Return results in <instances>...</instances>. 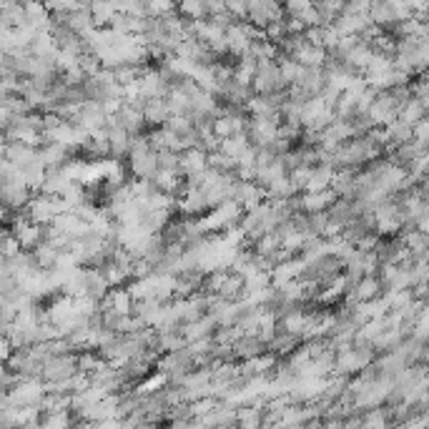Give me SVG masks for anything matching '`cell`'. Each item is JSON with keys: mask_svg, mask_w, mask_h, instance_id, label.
<instances>
[{"mask_svg": "<svg viewBox=\"0 0 429 429\" xmlns=\"http://www.w3.org/2000/svg\"><path fill=\"white\" fill-rule=\"evenodd\" d=\"M339 193L334 188H324V191H302V206L307 214L314 211H329V206L334 204Z\"/></svg>", "mask_w": 429, "mask_h": 429, "instance_id": "cell-18", "label": "cell"}, {"mask_svg": "<svg viewBox=\"0 0 429 429\" xmlns=\"http://www.w3.org/2000/svg\"><path fill=\"white\" fill-rule=\"evenodd\" d=\"M28 214V219L35 221V224H50V221L55 219V206H53V196H48V193L38 191L30 201H28V206L23 209Z\"/></svg>", "mask_w": 429, "mask_h": 429, "instance_id": "cell-12", "label": "cell"}, {"mask_svg": "<svg viewBox=\"0 0 429 429\" xmlns=\"http://www.w3.org/2000/svg\"><path fill=\"white\" fill-rule=\"evenodd\" d=\"M219 329V321H216L214 314H204L201 319L191 321V324H183V336L188 341H196V339H204V336H214V331Z\"/></svg>", "mask_w": 429, "mask_h": 429, "instance_id": "cell-22", "label": "cell"}, {"mask_svg": "<svg viewBox=\"0 0 429 429\" xmlns=\"http://www.w3.org/2000/svg\"><path fill=\"white\" fill-rule=\"evenodd\" d=\"M281 3H284V0H281Z\"/></svg>", "mask_w": 429, "mask_h": 429, "instance_id": "cell-48", "label": "cell"}, {"mask_svg": "<svg viewBox=\"0 0 429 429\" xmlns=\"http://www.w3.org/2000/svg\"><path fill=\"white\" fill-rule=\"evenodd\" d=\"M307 38H309V43H314V45H324V25L307 28Z\"/></svg>", "mask_w": 429, "mask_h": 429, "instance_id": "cell-46", "label": "cell"}, {"mask_svg": "<svg viewBox=\"0 0 429 429\" xmlns=\"http://www.w3.org/2000/svg\"><path fill=\"white\" fill-rule=\"evenodd\" d=\"M229 13L236 21H248V0H229Z\"/></svg>", "mask_w": 429, "mask_h": 429, "instance_id": "cell-44", "label": "cell"}, {"mask_svg": "<svg viewBox=\"0 0 429 429\" xmlns=\"http://www.w3.org/2000/svg\"><path fill=\"white\" fill-rule=\"evenodd\" d=\"M209 166H214V168L219 171H236L239 166V159H234V156L224 154V151H211L209 154Z\"/></svg>", "mask_w": 429, "mask_h": 429, "instance_id": "cell-39", "label": "cell"}, {"mask_svg": "<svg viewBox=\"0 0 429 429\" xmlns=\"http://www.w3.org/2000/svg\"><path fill=\"white\" fill-rule=\"evenodd\" d=\"M73 156H78L76 149H71V146H66V143H58V141H48L38 149V159H40V164H43L45 168L63 166L66 161H71Z\"/></svg>", "mask_w": 429, "mask_h": 429, "instance_id": "cell-13", "label": "cell"}, {"mask_svg": "<svg viewBox=\"0 0 429 429\" xmlns=\"http://www.w3.org/2000/svg\"><path fill=\"white\" fill-rule=\"evenodd\" d=\"M143 8H146V16L151 18H166L178 13L176 0H143Z\"/></svg>", "mask_w": 429, "mask_h": 429, "instance_id": "cell-34", "label": "cell"}, {"mask_svg": "<svg viewBox=\"0 0 429 429\" xmlns=\"http://www.w3.org/2000/svg\"><path fill=\"white\" fill-rule=\"evenodd\" d=\"M33 259L35 264L40 266V269H55V264H58V256H61V248L55 246L53 241H40L38 246L33 248Z\"/></svg>", "mask_w": 429, "mask_h": 429, "instance_id": "cell-26", "label": "cell"}, {"mask_svg": "<svg viewBox=\"0 0 429 429\" xmlns=\"http://www.w3.org/2000/svg\"><path fill=\"white\" fill-rule=\"evenodd\" d=\"M294 193H299V188L294 186V181L289 176L279 178V181L266 186V198H289V196H294Z\"/></svg>", "mask_w": 429, "mask_h": 429, "instance_id": "cell-36", "label": "cell"}, {"mask_svg": "<svg viewBox=\"0 0 429 429\" xmlns=\"http://www.w3.org/2000/svg\"><path fill=\"white\" fill-rule=\"evenodd\" d=\"M76 424V414L73 412H43L40 417V427L43 429H68Z\"/></svg>", "mask_w": 429, "mask_h": 429, "instance_id": "cell-31", "label": "cell"}, {"mask_svg": "<svg viewBox=\"0 0 429 429\" xmlns=\"http://www.w3.org/2000/svg\"><path fill=\"white\" fill-rule=\"evenodd\" d=\"M241 216H244L241 204H236L234 198H229V201H224V204H219V206H214V209L206 211V214L201 216V221H204L206 231L209 234H219V231H224L226 226L239 224Z\"/></svg>", "mask_w": 429, "mask_h": 429, "instance_id": "cell-2", "label": "cell"}, {"mask_svg": "<svg viewBox=\"0 0 429 429\" xmlns=\"http://www.w3.org/2000/svg\"><path fill=\"white\" fill-rule=\"evenodd\" d=\"M121 123L123 128H128V131L136 136V133H143L146 131V116H143L141 108H133L131 103H123L121 108H118V113H113V116H108V123Z\"/></svg>", "mask_w": 429, "mask_h": 429, "instance_id": "cell-16", "label": "cell"}, {"mask_svg": "<svg viewBox=\"0 0 429 429\" xmlns=\"http://www.w3.org/2000/svg\"><path fill=\"white\" fill-rule=\"evenodd\" d=\"M108 143H110V156L113 159H128L131 154V143H133V133L128 128H123L121 123H108Z\"/></svg>", "mask_w": 429, "mask_h": 429, "instance_id": "cell-15", "label": "cell"}, {"mask_svg": "<svg viewBox=\"0 0 429 429\" xmlns=\"http://www.w3.org/2000/svg\"><path fill=\"white\" fill-rule=\"evenodd\" d=\"M143 116H146V123H149V126H166L168 118L173 116V113H171L168 98H149L146 101V108H143Z\"/></svg>", "mask_w": 429, "mask_h": 429, "instance_id": "cell-19", "label": "cell"}, {"mask_svg": "<svg viewBox=\"0 0 429 429\" xmlns=\"http://www.w3.org/2000/svg\"><path fill=\"white\" fill-rule=\"evenodd\" d=\"M159 168H171V171H178V173H181V154H178V151H171V149H161L159 151Z\"/></svg>", "mask_w": 429, "mask_h": 429, "instance_id": "cell-41", "label": "cell"}, {"mask_svg": "<svg viewBox=\"0 0 429 429\" xmlns=\"http://www.w3.org/2000/svg\"><path fill=\"white\" fill-rule=\"evenodd\" d=\"M234 349H236V359L241 362V359H251V357H259V354L266 352V341L261 339L259 334H244L241 339L234 344Z\"/></svg>", "mask_w": 429, "mask_h": 429, "instance_id": "cell-24", "label": "cell"}, {"mask_svg": "<svg viewBox=\"0 0 429 429\" xmlns=\"http://www.w3.org/2000/svg\"><path fill=\"white\" fill-rule=\"evenodd\" d=\"M264 33H266V38H269L271 43L281 45V43H284V40H286V35H289V25H286V18H284V21L271 23V25L266 28Z\"/></svg>", "mask_w": 429, "mask_h": 429, "instance_id": "cell-42", "label": "cell"}, {"mask_svg": "<svg viewBox=\"0 0 429 429\" xmlns=\"http://www.w3.org/2000/svg\"><path fill=\"white\" fill-rule=\"evenodd\" d=\"M76 3H81V6H91V3H96V0H76Z\"/></svg>", "mask_w": 429, "mask_h": 429, "instance_id": "cell-47", "label": "cell"}, {"mask_svg": "<svg viewBox=\"0 0 429 429\" xmlns=\"http://www.w3.org/2000/svg\"><path fill=\"white\" fill-rule=\"evenodd\" d=\"M311 171H314V166H297V168L289 171V178H292L294 186H297L299 191H307V183H309V178H311Z\"/></svg>", "mask_w": 429, "mask_h": 429, "instance_id": "cell-43", "label": "cell"}, {"mask_svg": "<svg viewBox=\"0 0 429 429\" xmlns=\"http://www.w3.org/2000/svg\"><path fill=\"white\" fill-rule=\"evenodd\" d=\"M279 126L281 123L276 118H269V116H251L248 118V141L253 146H259V149H266L271 143L279 138Z\"/></svg>", "mask_w": 429, "mask_h": 429, "instance_id": "cell-5", "label": "cell"}, {"mask_svg": "<svg viewBox=\"0 0 429 429\" xmlns=\"http://www.w3.org/2000/svg\"><path fill=\"white\" fill-rule=\"evenodd\" d=\"M133 294L128 286H110L108 294L101 299V311H118V314H133Z\"/></svg>", "mask_w": 429, "mask_h": 429, "instance_id": "cell-10", "label": "cell"}, {"mask_svg": "<svg viewBox=\"0 0 429 429\" xmlns=\"http://www.w3.org/2000/svg\"><path fill=\"white\" fill-rule=\"evenodd\" d=\"M0 196H3V206L21 211L35 196V191L23 181H0Z\"/></svg>", "mask_w": 429, "mask_h": 429, "instance_id": "cell-8", "label": "cell"}, {"mask_svg": "<svg viewBox=\"0 0 429 429\" xmlns=\"http://www.w3.org/2000/svg\"><path fill=\"white\" fill-rule=\"evenodd\" d=\"M248 146H251L248 133H234V136H229V138H221V151L229 154V156H234V159H239Z\"/></svg>", "mask_w": 429, "mask_h": 429, "instance_id": "cell-33", "label": "cell"}, {"mask_svg": "<svg viewBox=\"0 0 429 429\" xmlns=\"http://www.w3.org/2000/svg\"><path fill=\"white\" fill-rule=\"evenodd\" d=\"M281 244H284V241H281L279 231H266L264 236L253 241V251L261 253V256H271V253H274L276 248L281 246Z\"/></svg>", "mask_w": 429, "mask_h": 429, "instance_id": "cell-37", "label": "cell"}, {"mask_svg": "<svg viewBox=\"0 0 429 429\" xmlns=\"http://www.w3.org/2000/svg\"><path fill=\"white\" fill-rule=\"evenodd\" d=\"M302 336L299 334H292V331H284V329H279L276 331V336L274 339L266 344V349H269L271 354H276L279 359H284V357H289V354L294 352V349L302 344Z\"/></svg>", "mask_w": 429, "mask_h": 429, "instance_id": "cell-20", "label": "cell"}, {"mask_svg": "<svg viewBox=\"0 0 429 429\" xmlns=\"http://www.w3.org/2000/svg\"><path fill=\"white\" fill-rule=\"evenodd\" d=\"M101 271H103V276L108 279L110 286H126L128 281H131V274H128L123 266H118L113 259H108L103 266H101Z\"/></svg>", "mask_w": 429, "mask_h": 429, "instance_id": "cell-35", "label": "cell"}, {"mask_svg": "<svg viewBox=\"0 0 429 429\" xmlns=\"http://www.w3.org/2000/svg\"><path fill=\"white\" fill-rule=\"evenodd\" d=\"M236 419H239V427H261L264 424V409H259L256 404H239L236 407Z\"/></svg>", "mask_w": 429, "mask_h": 429, "instance_id": "cell-30", "label": "cell"}, {"mask_svg": "<svg viewBox=\"0 0 429 429\" xmlns=\"http://www.w3.org/2000/svg\"><path fill=\"white\" fill-rule=\"evenodd\" d=\"M427 113H429V108L424 105L422 98H417V96H412V98H409L407 103L399 108V118H402V121H407L409 126H417V123L422 121Z\"/></svg>", "mask_w": 429, "mask_h": 429, "instance_id": "cell-29", "label": "cell"}, {"mask_svg": "<svg viewBox=\"0 0 429 429\" xmlns=\"http://www.w3.org/2000/svg\"><path fill=\"white\" fill-rule=\"evenodd\" d=\"M71 183L73 181L68 178V173L63 171V166H53V168L45 171V183H43L40 191L48 193V196H61Z\"/></svg>", "mask_w": 429, "mask_h": 429, "instance_id": "cell-23", "label": "cell"}, {"mask_svg": "<svg viewBox=\"0 0 429 429\" xmlns=\"http://www.w3.org/2000/svg\"><path fill=\"white\" fill-rule=\"evenodd\" d=\"M3 156L11 161H16L18 166H28L38 161V149L35 146H28L23 141H11V138H3Z\"/></svg>", "mask_w": 429, "mask_h": 429, "instance_id": "cell-17", "label": "cell"}, {"mask_svg": "<svg viewBox=\"0 0 429 429\" xmlns=\"http://www.w3.org/2000/svg\"><path fill=\"white\" fill-rule=\"evenodd\" d=\"M286 11L281 0H248V21L256 28L266 30L271 23L284 21Z\"/></svg>", "mask_w": 429, "mask_h": 429, "instance_id": "cell-3", "label": "cell"}, {"mask_svg": "<svg viewBox=\"0 0 429 429\" xmlns=\"http://www.w3.org/2000/svg\"><path fill=\"white\" fill-rule=\"evenodd\" d=\"M171 216H173V211H168V209H146L143 211V219H141V229L146 234H159L168 226Z\"/></svg>", "mask_w": 429, "mask_h": 429, "instance_id": "cell-25", "label": "cell"}, {"mask_svg": "<svg viewBox=\"0 0 429 429\" xmlns=\"http://www.w3.org/2000/svg\"><path fill=\"white\" fill-rule=\"evenodd\" d=\"M43 3L48 6L50 13H66V11H73V8L81 6L76 0H43Z\"/></svg>", "mask_w": 429, "mask_h": 429, "instance_id": "cell-45", "label": "cell"}, {"mask_svg": "<svg viewBox=\"0 0 429 429\" xmlns=\"http://www.w3.org/2000/svg\"><path fill=\"white\" fill-rule=\"evenodd\" d=\"M0 251H3V256H18V253L23 251L18 236L11 231V226H8L6 231H3V239H0Z\"/></svg>", "mask_w": 429, "mask_h": 429, "instance_id": "cell-40", "label": "cell"}, {"mask_svg": "<svg viewBox=\"0 0 429 429\" xmlns=\"http://www.w3.org/2000/svg\"><path fill=\"white\" fill-rule=\"evenodd\" d=\"M266 38V33L261 28H256L251 21H234L231 25L226 28V40H229V53L234 58H241L251 50L253 40Z\"/></svg>", "mask_w": 429, "mask_h": 429, "instance_id": "cell-1", "label": "cell"}, {"mask_svg": "<svg viewBox=\"0 0 429 429\" xmlns=\"http://www.w3.org/2000/svg\"><path fill=\"white\" fill-rule=\"evenodd\" d=\"M133 316L141 319L143 326H156L164 319V302H161L159 297L138 299V302L133 304Z\"/></svg>", "mask_w": 429, "mask_h": 429, "instance_id": "cell-14", "label": "cell"}, {"mask_svg": "<svg viewBox=\"0 0 429 429\" xmlns=\"http://www.w3.org/2000/svg\"><path fill=\"white\" fill-rule=\"evenodd\" d=\"M256 93H274V91H289V83L281 76L279 61H259V71L253 78Z\"/></svg>", "mask_w": 429, "mask_h": 429, "instance_id": "cell-4", "label": "cell"}, {"mask_svg": "<svg viewBox=\"0 0 429 429\" xmlns=\"http://www.w3.org/2000/svg\"><path fill=\"white\" fill-rule=\"evenodd\" d=\"M73 123L88 128V131H93V128H105L108 126V113H105V108L98 103V101H86V103H81V110H78V116L73 118Z\"/></svg>", "mask_w": 429, "mask_h": 429, "instance_id": "cell-11", "label": "cell"}, {"mask_svg": "<svg viewBox=\"0 0 429 429\" xmlns=\"http://www.w3.org/2000/svg\"><path fill=\"white\" fill-rule=\"evenodd\" d=\"M166 98H168L171 113H188V110H191V98H188L181 88H176V86L171 88V93L166 96Z\"/></svg>", "mask_w": 429, "mask_h": 429, "instance_id": "cell-38", "label": "cell"}, {"mask_svg": "<svg viewBox=\"0 0 429 429\" xmlns=\"http://www.w3.org/2000/svg\"><path fill=\"white\" fill-rule=\"evenodd\" d=\"M91 13H93V21L98 28H110L113 18L118 16V8L113 6V0H96L91 3Z\"/></svg>", "mask_w": 429, "mask_h": 429, "instance_id": "cell-28", "label": "cell"}, {"mask_svg": "<svg viewBox=\"0 0 429 429\" xmlns=\"http://www.w3.org/2000/svg\"><path fill=\"white\" fill-rule=\"evenodd\" d=\"M209 168V151L201 146H191V149L181 151V173H193V171H206Z\"/></svg>", "mask_w": 429, "mask_h": 429, "instance_id": "cell-21", "label": "cell"}, {"mask_svg": "<svg viewBox=\"0 0 429 429\" xmlns=\"http://www.w3.org/2000/svg\"><path fill=\"white\" fill-rule=\"evenodd\" d=\"M78 372V362H76V352L71 354H50L43 364V379L45 382H58V379H68Z\"/></svg>", "mask_w": 429, "mask_h": 429, "instance_id": "cell-7", "label": "cell"}, {"mask_svg": "<svg viewBox=\"0 0 429 429\" xmlns=\"http://www.w3.org/2000/svg\"><path fill=\"white\" fill-rule=\"evenodd\" d=\"M45 166L40 164V159L35 161V164H28V166H23V181L28 183V186L33 188L35 193L43 188V183H45Z\"/></svg>", "mask_w": 429, "mask_h": 429, "instance_id": "cell-32", "label": "cell"}, {"mask_svg": "<svg viewBox=\"0 0 429 429\" xmlns=\"http://www.w3.org/2000/svg\"><path fill=\"white\" fill-rule=\"evenodd\" d=\"M231 198L236 201V204H241L244 211H248V209H253V206L264 204V201H266V188L261 186L259 181H241V178H239L236 186H234V196Z\"/></svg>", "mask_w": 429, "mask_h": 429, "instance_id": "cell-9", "label": "cell"}, {"mask_svg": "<svg viewBox=\"0 0 429 429\" xmlns=\"http://www.w3.org/2000/svg\"><path fill=\"white\" fill-rule=\"evenodd\" d=\"M326 55H329V50L324 48V45H314V43H309V45H304L302 50H299L294 58H297L302 66H311V68H321L326 63Z\"/></svg>", "mask_w": 429, "mask_h": 429, "instance_id": "cell-27", "label": "cell"}, {"mask_svg": "<svg viewBox=\"0 0 429 429\" xmlns=\"http://www.w3.org/2000/svg\"><path fill=\"white\" fill-rule=\"evenodd\" d=\"M138 88H141V93L146 98H166L171 93V88H173V83L164 76L161 68L149 66L143 71V76L138 78Z\"/></svg>", "mask_w": 429, "mask_h": 429, "instance_id": "cell-6", "label": "cell"}]
</instances>
